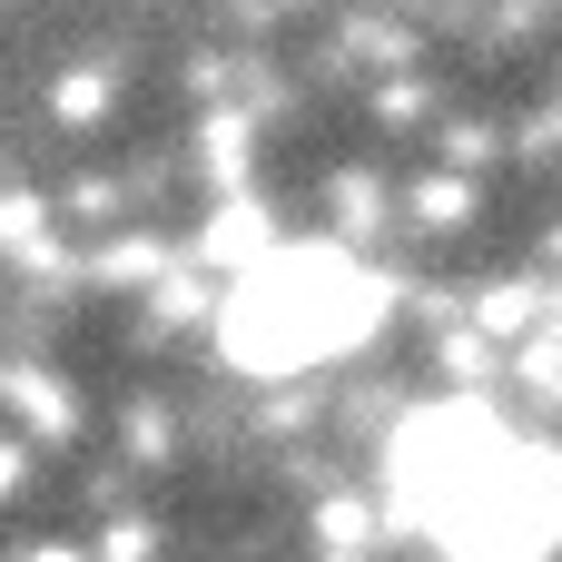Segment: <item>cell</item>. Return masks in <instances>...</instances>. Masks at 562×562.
Returning a JSON list of instances; mask_svg holds the SVG:
<instances>
[{
    "label": "cell",
    "mask_w": 562,
    "mask_h": 562,
    "mask_svg": "<svg viewBox=\"0 0 562 562\" xmlns=\"http://www.w3.org/2000/svg\"><path fill=\"white\" fill-rule=\"evenodd\" d=\"M375 286L346 257H306V247H267L247 267V286L227 296V356L247 375H296L316 356H336L346 336H366Z\"/></svg>",
    "instance_id": "obj_1"
},
{
    "label": "cell",
    "mask_w": 562,
    "mask_h": 562,
    "mask_svg": "<svg viewBox=\"0 0 562 562\" xmlns=\"http://www.w3.org/2000/svg\"><path fill=\"white\" fill-rule=\"evenodd\" d=\"M10 484H20V454H10V445H0V494H10Z\"/></svg>",
    "instance_id": "obj_2"
},
{
    "label": "cell",
    "mask_w": 562,
    "mask_h": 562,
    "mask_svg": "<svg viewBox=\"0 0 562 562\" xmlns=\"http://www.w3.org/2000/svg\"><path fill=\"white\" fill-rule=\"evenodd\" d=\"M30 562H89V553H69V543H49V553H30Z\"/></svg>",
    "instance_id": "obj_3"
}]
</instances>
